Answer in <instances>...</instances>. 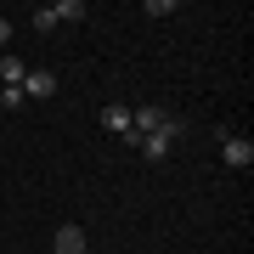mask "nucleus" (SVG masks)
I'll return each mask as SVG.
<instances>
[{
  "instance_id": "nucleus-1",
  "label": "nucleus",
  "mask_w": 254,
  "mask_h": 254,
  "mask_svg": "<svg viewBox=\"0 0 254 254\" xmlns=\"http://www.w3.org/2000/svg\"><path fill=\"white\" fill-rule=\"evenodd\" d=\"M220 164H226V170H249V164H254V141L220 130Z\"/></svg>"
},
{
  "instance_id": "nucleus-2",
  "label": "nucleus",
  "mask_w": 254,
  "mask_h": 254,
  "mask_svg": "<svg viewBox=\"0 0 254 254\" xmlns=\"http://www.w3.org/2000/svg\"><path fill=\"white\" fill-rule=\"evenodd\" d=\"M46 96H57V73L28 68V73H23V102H46Z\"/></svg>"
},
{
  "instance_id": "nucleus-3",
  "label": "nucleus",
  "mask_w": 254,
  "mask_h": 254,
  "mask_svg": "<svg viewBox=\"0 0 254 254\" xmlns=\"http://www.w3.org/2000/svg\"><path fill=\"white\" fill-rule=\"evenodd\" d=\"M136 153H141L147 164H164V158H170V153H175V141H170V136H164V130H153V136H141V147H136Z\"/></svg>"
},
{
  "instance_id": "nucleus-4",
  "label": "nucleus",
  "mask_w": 254,
  "mask_h": 254,
  "mask_svg": "<svg viewBox=\"0 0 254 254\" xmlns=\"http://www.w3.org/2000/svg\"><path fill=\"white\" fill-rule=\"evenodd\" d=\"M102 125L125 141V136H130V108H125V102H108V108H102Z\"/></svg>"
},
{
  "instance_id": "nucleus-5",
  "label": "nucleus",
  "mask_w": 254,
  "mask_h": 254,
  "mask_svg": "<svg viewBox=\"0 0 254 254\" xmlns=\"http://www.w3.org/2000/svg\"><path fill=\"white\" fill-rule=\"evenodd\" d=\"M51 249H57V254H85V232L68 220V226H57V243H51Z\"/></svg>"
},
{
  "instance_id": "nucleus-6",
  "label": "nucleus",
  "mask_w": 254,
  "mask_h": 254,
  "mask_svg": "<svg viewBox=\"0 0 254 254\" xmlns=\"http://www.w3.org/2000/svg\"><path fill=\"white\" fill-rule=\"evenodd\" d=\"M57 23H85V11H91V6H85V0H57Z\"/></svg>"
},
{
  "instance_id": "nucleus-7",
  "label": "nucleus",
  "mask_w": 254,
  "mask_h": 254,
  "mask_svg": "<svg viewBox=\"0 0 254 254\" xmlns=\"http://www.w3.org/2000/svg\"><path fill=\"white\" fill-rule=\"evenodd\" d=\"M23 73H28V63H17V57H0V85H17V91H23Z\"/></svg>"
},
{
  "instance_id": "nucleus-8",
  "label": "nucleus",
  "mask_w": 254,
  "mask_h": 254,
  "mask_svg": "<svg viewBox=\"0 0 254 254\" xmlns=\"http://www.w3.org/2000/svg\"><path fill=\"white\" fill-rule=\"evenodd\" d=\"M28 23H34V34H51V28H57V11H51V6H34Z\"/></svg>"
},
{
  "instance_id": "nucleus-9",
  "label": "nucleus",
  "mask_w": 254,
  "mask_h": 254,
  "mask_svg": "<svg viewBox=\"0 0 254 254\" xmlns=\"http://www.w3.org/2000/svg\"><path fill=\"white\" fill-rule=\"evenodd\" d=\"M0 108H11V113H17V108H28V102H23L17 85H0Z\"/></svg>"
},
{
  "instance_id": "nucleus-10",
  "label": "nucleus",
  "mask_w": 254,
  "mask_h": 254,
  "mask_svg": "<svg viewBox=\"0 0 254 254\" xmlns=\"http://www.w3.org/2000/svg\"><path fill=\"white\" fill-rule=\"evenodd\" d=\"M175 11H181L175 0H147V17H175Z\"/></svg>"
},
{
  "instance_id": "nucleus-11",
  "label": "nucleus",
  "mask_w": 254,
  "mask_h": 254,
  "mask_svg": "<svg viewBox=\"0 0 254 254\" xmlns=\"http://www.w3.org/2000/svg\"><path fill=\"white\" fill-rule=\"evenodd\" d=\"M6 40H11V17H0V46H6Z\"/></svg>"
}]
</instances>
